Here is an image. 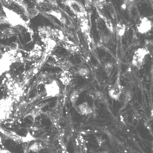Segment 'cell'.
<instances>
[{
  "instance_id": "17",
  "label": "cell",
  "mask_w": 153,
  "mask_h": 153,
  "mask_svg": "<svg viewBox=\"0 0 153 153\" xmlns=\"http://www.w3.org/2000/svg\"><path fill=\"white\" fill-rule=\"evenodd\" d=\"M13 3L20 7L24 12L27 16L28 10L27 5L24 2V0H13Z\"/></svg>"
},
{
  "instance_id": "22",
  "label": "cell",
  "mask_w": 153,
  "mask_h": 153,
  "mask_svg": "<svg viewBox=\"0 0 153 153\" xmlns=\"http://www.w3.org/2000/svg\"><path fill=\"white\" fill-rule=\"evenodd\" d=\"M53 36L58 38L60 40L65 41V37L62 32L60 30L57 29L52 30Z\"/></svg>"
},
{
  "instance_id": "2",
  "label": "cell",
  "mask_w": 153,
  "mask_h": 153,
  "mask_svg": "<svg viewBox=\"0 0 153 153\" xmlns=\"http://www.w3.org/2000/svg\"><path fill=\"white\" fill-rule=\"evenodd\" d=\"M15 101L10 97L0 100V123L9 118L11 111H13V105Z\"/></svg>"
},
{
  "instance_id": "19",
  "label": "cell",
  "mask_w": 153,
  "mask_h": 153,
  "mask_svg": "<svg viewBox=\"0 0 153 153\" xmlns=\"http://www.w3.org/2000/svg\"><path fill=\"white\" fill-rule=\"evenodd\" d=\"M40 14V11L35 7L28 9L26 16L30 19L35 17Z\"/></svg>"
},
{
  "instance_id": "28",
  "label": "cell",
  "mask_w": 153,
  "mask_h": 153,
  "mask_svg": "<svg viewBox=\"0 0 153 153\" xmlns=\"http://www.w3.org/2000/svg\"><path fill=\"white\" fill-rule=\"evenodd\" d=\"M34 139V138L33 137H32L30 133L28 132L27 136L25 137L23 140L24 142H28Z\"/></svg>"
},
{
  "instance_id": "12",
  "label": "cell",
  "mask_w": 153,
  "mask_h": 153,
  "mask_svg": "<svg viewBox=\"0 0 153 153\" xmlns=\"http://www.w3.org/2000/svg\"><path fill=\"white\" fill-rule=\"evenodd\" d=\"M78 108L82 115H87L93 112L91 108L88 106L86 102L79 105L78 106Z\"/></svg>"
},
{
  "instance_id": "6",
  "label": "cell",
  "mask_w": 153,
  "mask_h": 153,
  "mask_svg": "<svg viewBox=\"0 0 153 153\" xmlns=\"http://www.w3.org/2000/svg\"><path fill=\"white\" fill-rule=\"evenodd\" d=\"M47 97H55L58 95L60 93V88L57 81L53 80L51 82L46 84L45 85Z\"/></svg>"
},
{
  "instance_id": "11",
  "label": "cell",
  "mask_w": 153,
  "mask_h": 153,
  "mask_svg": "<svg viewBox=\"0 0 153 153\" xmlns=\"http://www.w3.org/2000/svg\"><path fill=\"white\" fill-rule=\"evenodd\" d=\"M46 13L48 15L54 16L62 24H65L66 23V19L62 16L61 13L59 11L52 10L47 11Z\"/></svg>"
},
{
  "instance_id": "26",
  "label": "cell",
  "mask_w": 153,
  "mask_h": 153,
  "mask_svg": "<svg viewBox=\"0 0 153 153\" xmlns=\"http://www.w3.org/2000/svg\"><path fill=\"white\" fill-rule=\"evenodd\" d=\"M8 23L5 15L0 13V24Z\"/></svg>"
},
{
  "instance_id": "29",
  "label": "cell",
  "mask_w": 153,
  "mask_h": 153,
  "mask_svg": "<svg viewBox=\"0 0 153 153\" xmlns=\"http://www.w3.org/2000/svg\"><path fill=\"white\" fill-rule=\"evenodd\" d=\"M49 4L52 6L57 7L58 4L57 3V0H48Z\"/></svg>"
},
{
  "instance_id": "27",
  "label": "cell",
  "mask_w": 153,
  "mask_h": 153,
  "mask_svg": "<svg viewBox=\"0 0 153 153\" xmlns=\"http://www.w3.org/2000/svg\"><path fill=\"white\" fill-rule=\"evenodd\" d=\"M2 6L7 7L10 6L13 3V0H2Z\"/></svg>"
},
{
  "instance_id": "16",
  "label": "cell",
  "mask_w": 153,
  "mask_h": 153,
  "mask_svg": "<svg viewBox=\"0 0 153 153\" xmlns=\"http://www.w3.org/2000/svg\"><path fill=\"white\" fill-rule=\"evenodd\" d=\"M77 73L82 77L85 79H88L90 75V71L89 69L86 67H81L78 69Z\"/></svg>"
},
{
  "instance_id": "20",
  "label": "cell",
  "mask_w": 153,
  "mask_h": 153,
  "mask_svg": "<svg viewBox=\"0 0 153 153\" xmlns=\"http://www.w3.org/2000/svg\"><path fill=\"white\" fill-rule=\"evenodd\" d=\"M46 45V47L48 51H51L55 47L56 42L50 38L44 42Z\"/></svg>"
},
{
  "instance_id": "25",
  "label": "cell",
  "mask_w": 153,
  "mask_h": 153,
  "mask_svg": "<svg viewBox=\"0 0 153 153\" xmlns=\"http://www.w3.org/2000/svg\"><path fill=\"white\" fill-rule=\"evenodd\" d=\"M105 4V0H95L94 2V5L100 9H103Z\"/></svg>"
},
{
  "instance_id": "24",
  "label": "cell",
  "mask_w": 153,
  "mask_h": 153,
  "mask_svg": "<svg viewBox=\"0 0 153 153\" xmlns=\"http://www.w3.org/2000/svg\"><path fill=\"white\" fill-rule=\"evenodd\" d=\"M103 16V19L105 22V24L108 29L111 33H114L115 30L114 28L113 25L111 20L110 19H108L106 17H104L103 16Z\"/></svg>"
},
{
  "instance_id": "1",
  "label": "cell",
  "mask_w": 153,
  "mask_h": 153,
  "mask_svg": "<svg viewBox=\"0 0 153 153\" xmlns=\"http://www.w3.org/2000/svg\"><path fill=\"white\" fill-rule=\"evenodd\" d=\"M3 9L7 18L8 23L12 27L21 25L27 27V24L21 16L13 10L2 6Z\"/></svg>"
},
{
  "instance_id": "10",
  "label": "cell",
  "mask_w": 153,
  "mask_h": 153,
  "mask_svg": "<svg viewBox=\"0 0 153 153\" xmlns=\"http://www.w3.org/2000/svg\"><path fill=\"white\" fill-rule=\"evenodd\" d=\"M72 76L71 73L68 71H62L61 74L60 80L63 85H68L71 81Z\"/></svg>"
},
{
  "instance_id": "4",
  "label": "cell",
  "mask_w": 153,
  "mask_h": 153,
  "mask_svg": "<svg viewBox=\"0 0 153 153\" xmlns=\"http://www.w3.org/2000/svg\"><path fill=\"white\" fill-rule=\"evenodd\" d=\"M149 51L146 48H140L135 51L132 61L133 66L137 68H141L145 64V62Z\"/></svg>"
},
{
  "instance_id": "21",
  "label": "cell",
  "mask_w": 153,
  "mask_h": 153,
  "mask_svg": "<svg viewBox=\"0 0 153 153\" xmlns=\"http://www.w3.org/2000/svg\"><path fill=\"white\" fill-rule=\"evenodd\" d=\"M43 149L42 144L41 142H35L29 148V150L33 152H38Z\"/></svg>"
},
{
  "instance_id": "9",
  "label": "cell",
  "mask_w": 153,
  "mask_h": 153,
  "mask_svg": "<svg viewBox=\"0 0 153 153\" xmlns=\"http://www.w3.org/2000/svg\"><path fill=\"white\" fill-rule=\"evenodd\" d=\"M52 30L51 28L49 27L46 26L39 28L38 29L39 34L43 42L49 39L53 36Z\"/></svg>"
},
{
  "instance_id": "3",
  "label": "cell",
  "mask_w": 153,
  "mask_h": 153,
  "mask_svg": "<svg viewBox=\"0 0 153 153\" xmlns=\"http://www.w3.org/2000/svg\"><path fill=\"white\" fill-rule=\"evenodd\" d=\"M62 4L68 7L76 16L79 19L85 17L86 11L83 6L76 0H66Z\"/></svg>"
},
{
  "instance_id": "13",
  "label": "cell",
  "mask_w": 153,
  "mask_h": 153,
  "mask_svg": "<svg viewBox=\"0 0 153 153\" xmlns=\"http://www.w3.org/2000/svg\"><path fill=\"white\" fill-rule=\"evenodd\" d=\"M56 66L59 68L62 71H68L73 66L72 64L69 60H63L58 62Z\"/></svg>"
},
{
  "instance_id": "23",
  "label": "cell",
  "mask_w": 153,
  "mask_h": 153,
  "mask_svg": "<svg viewBox=\"0 0 153 153\" xmlns=\"http://www.w3.org/2000/svg\"><path fill=\"white\" fill-rule=\"evenodd\" d=\"M79 97V93L77 91H74L71 94L70 99L72 104H75L77 101Z\"/></svg>"
},
{
  "instance_id": "8",
  "label": "cell",
  "mask_w": 153,
  "mask_h": 153,
  "mask_svg": "<svg viewBox=\"0 0 153 153\" xmlns=\"http://www.w3.org/2000/svg\"><path fill=\"white\" fill-rule=\"evenodd\" d=\"M109 91V95L112 98L117 99L121 93L122 87L120 83V79L118 76L115 83L110 86Z\"/></svg>"
},
{
  "instance_id": "31",
  "label": "cell",
  "mask_w": 153,
  "mask_h": 153,
  "mask_svg": "<svg viewBox=\"0 0 153 153\" xmlns=\"http://www.w3.org/2000/svg\"><path fill=\"white\" fill-rule=\"evenodd\" d=\"M45 0H36V3L38 4H40L43 3Z\"/></svg>"
},
{
  "instance_id": "15",
  "label": "cell",
  "mask_w": 153,
  "mask_h": 153,
  "mask_svg": "<svg viewBox=\"0 0 153 153\" xmlns=\"http://www.w3.org/2000/svg\"><path fill=\"white\" fill-rule=\"evenodd\" d=\"M126 27L125 24L119 22L117 25L115 31L117 36L121 37L125 34Z\"/></svg>"
},
{
  "instance_id": "30",
  "label": "cell",
  "mask_w": 153,
  "mask_h": 153,
  "mask_svg": "<svg viewBox=\"0 0 153 153\" xmlns=\"http://www.w3.org/2000/svg\"><path fill=\"white\" fill-rule=\"evenodd\" d=\"M0 153H11V152L6 149H0Z\"/></svg>"
},
{
  "instance_id": "7",
  "label": "cell",
  "mask_w": 153,
  "mask_h": 153,
  "mask_svg": "<svg viewBox=\"0 0 153 153\" xmlns=\"http://www.w3.org/2000/svg\"><path fill=\"white\" fill-rule=\"evenodd\" d=\"M152 27V22L146 18L144 17L141 20V22L137 24V27L138 33L142 34H145L150 31Z\"/></svg>"
},
{
  "instance_id": "5",
  "label": "cell",
  "mask_w": 153,
  "mask_h": 153,
  "mask_svg": "<svg viewBox=\"0 0 153 153\" xmlns=\"http://www.w3.org/2000/svg\"><path fill=\"white\" fill-rule=\"evenodd\" d=\"M13 57L7 52L4 54L0 59V76L10 69V67L13 61Z\"/></svg>"
},
{
  "instance_id": "14",
  "label": "cell",
  "mask_w": 153,
  "mask_h": 153,
  "mask_svg": "<svg viewBox=\"0 0 153 153\" xmlns=\"http://www.w3.org/2000/svg\"><path fill=\"white\" fill-rule=\"evenodd\" d=\"M42 48L40 45H35L34 48L30 52V56L33 58L40 57L42 55Z\"/></svg>"
},
{
  "instance_id": "32",
  "label": "cell",
  "mask_w": 153,
  "mask_h": 153,
  "mask_svg": "<svg viewBox=\"0 0 153 153\" xmlns=\"http://www.w3.org/2000/svg\"><path fill=\"white\" fill-rule=\"evenodd\" d=\"M1 137H0V144H1Z\"/></svg>"
},
{
  "instance_id": "18",
  "label": "cell",
  "mask_w": 153,
  "mask_h": 153,
  "mask_svg": "<svg viewBox=\"0 0 153 153\" xmlns=\"http://www.w3.org/2000/svg\"><path fill=\"white\" fill-rule=\"evenodd\" d=\"M104 69L106 75L109 76L111 74L114 69L113 63L110 62L106 63L104 65Z\"/></svg>"
}]
</instances>
